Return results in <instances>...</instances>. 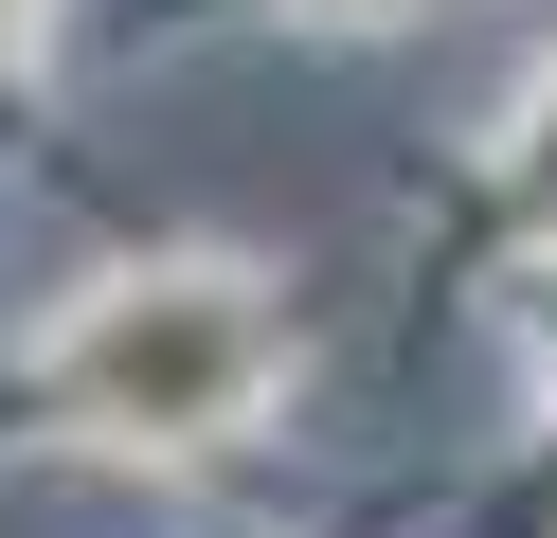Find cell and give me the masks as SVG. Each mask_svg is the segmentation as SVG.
<instances>
[{"instance_id":"obj_1","label":"cell","mask_w":557,"mask_h":538,"mask_svg":"<svg viewBox=\"0 0 557 538\" xmlns=\"http://www.w3.org/2000/svg\"><path fill=\"white\" fill-rule=\"evenodd\" d=\"M270 377V323L234 305V270H126L109 305L54 341V395H73L90 430H126V449H198V430H234Z\"/></svg>"}]
</instances>
